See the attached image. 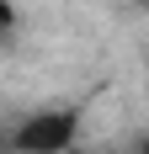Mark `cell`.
<instances>
[{"label":"cell","mask_w":149,"mask_h":154,"mask_svg":"<svg viewBox=\"0 0 149 154\" xmlns=\"http://www.w3.org/2000/svg\"><path fill=\"white\" fill-rule=\"evenodd\" d=\"M11 32H16V5H11V0H0V43H5Z\"/></svg>","instance_id":"cell-2"},{"label":"cell","mask_w":149,"mask_h":154,"mask_svg":"<svg viewBox=\"0 0 149 154\" xmlns=\"http://www.w3.org/2000/svg\"><path fill=\"white\" fill-rule=\"evenodd\" d=\"M74 138H80V112L69 106H48V112H32L11 128V149L16 154H69Z\"/></svg>","instance_id":"cell-1"}]
</instances>
